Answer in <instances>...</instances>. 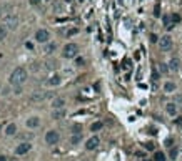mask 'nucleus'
<instances>
[{"mask_svg":"<svg viewBox=\"0 0 182 161\" xmlns=\"http://www.w3.org/2000/svg\"><path fill=\"white\" fill-rule=\"evenodd\" d=\"M25 80H27V70L22 68V67H18L10 73L9 82H10V85H14V86H20V85L25 83Z\"/></svg>","mask_w":182,"mask_h":161,"instance_id":"obj_1","label":"nucleus"},{"mask_svg":"<svg viewBox=\"0 0 182 161\" xmlns=\"http://www.w3.org/2000/svg\"><path fill=\"white\" fill-rule=\"evenodd\" d=\"M64 58H75L79 55V47L75 43H67L64 47V52H62Z\"/></svg>","mask_w":182,"mask_h":161,"instance_id":"obj_2","label":"nucleus"},{"mask_svg":"<svg viewBox=\"0 0 182 161\" xmlns=\"http://www.w3.org/2000/svg\"><path fill=\"white\" fill-rule=\"evenodd\" d=\"M3 25H5L9 30H15L18 27V17L15 13H9L5 17V20H3Z\"/></svg>","mask_w":182,"mask_h":161,"instance_id":"obj_3","label":"nucleus"},{"mask_svg":"<svg viewBox=\"0 0 182 161\" xmlns=\"http://www.w3.org/2000/svg\"><path fill=\"white\" fill-rule=\"evenodd\" d=\"M48 38H50L48 30L40 28V30H37V32H35V42H37V43H48Z\"/></svg>","mask_w":182,"mask_h":161,"instance_id":"obj_4","label":"nucleus"},{"mask_svg":"<svg viewBox=\"0 0 182 161\" xmlns=\"http://www.w3.org/2000/svg\"><path fill=\"white\" fill-rule=\"evenodd\" d=\"M48 97H50V93H47V91H42V90H37V91H33V93L30 95V101L39 103V101H44V100L48 98Z\"/></svg>","mask_w":182,"mask_h":161,"instance_id":"obj_5","label":"nucleus"},{"mask_svg":"<svg viewBox=\"0 0 182 161\" xmlns=\"http://www.w3.org/2000/svg\"><path fill=\"white\" fill-rule=\"evenodd\" d=\"M159 47H161L162 52H167V50L172 48V38H170L169 35H164L159 38Z\"/></svg>","mask_w":182,"mask_h":161,"instance_id":"obj_6","label":"nucleus"},{"mask_svg":"<svg viewBox=\"0 0 182 161\" xmlns=\"http://www.w3.org/2000/svg\"><path fill=\"white\" fill-rule=\"evenodd\" d=\"M60 140V135L57 130H50V131H47V135H45V141H47L48 145H57Z\"/></svg>","mask_w":182,"mask_h":161,"instance_id":"obj_7","label":"nucleus"},{"mask_svg":"<svg viewBox=\"0 0 182 161\" xmlns=\"http://www.w3.org/2000/svg\"><path fill=\"white\" fill-rule=\"evenodd\" d=\"M99 145H100V140H99V136H92L89 138V140L85 141V149H89V151H92V149H95Z\"/></svg>","mask_w":182,"mask_h":161,"instance_id":"obj_8","label":"nucleus"},{"mask_svg":"<svg viewBox=\"0 0 182 161\" xmlns=\"http://www.w3.org/2000/svg\"><path fill=\"white\" fill-rule=\"evenodd\" d=\"M30 149H32V145L30 143H20L17 148H15V155H25V153H29Z\"/></svg>","mask_w":182,"mask_h":161,"instance_id":"obj_9","label":"nucleus"},{"mask_svg":"<svg viewBox=\"0 0 182 161\" xmlns=\"http://www.w3.org/2000/svg\"><path fill=\"white\" fill-rule=\"evenodd\" d=\"M25 125H27L29 128H37V126L40 125V118L39 116H32V118H29V120L25 121Z\"/></svg>","mask_w":182,"mask_h":161,"instance_id":"obj_10","label":"nucleus"},{"mask_svg":"<svg viewBox=\"0 0 182 161\" xmlns=\"http://www.w3.org/2000/svg\"><path fill=\"white\" fill-rule=\"evenodd\" d=\"M167 65H169V70L170 71H179V68H180V63H179V60H177V58H170V62Z\"/></svg>","mask_w":182,"mask_h":161,"instance_id":"obj_11","label":"nucleus"},{"mask_svg":"<svg viewBox=\"0 0 182 161\" xmlns=\"http://www.w3.org/2000/svg\"><path fill=\"white\" fill-rule=\"evenodd\" d=\"M64 105H65V100H64V98H54V100H52V108H54V110L64 108Z\"/></svg>","mask_w":182,"mask_h":161,"instance_id":"obj_12","label":"nucleus"},{"mask_svg":"<svg viewBox=\"0 0 182 161\" xmlns=\"http://www.w3.org/2000/svg\"><path fill=\"white\" fill-rule=\"evenodd\" d=\"M165 112H167L170 116H176L177 115V105L176 103H167V105H165Z\"/></svg>","mask_w":182,"mask_h":161,"instance_id":"obj_13","label":"nucleus"},{"mask_svg":"<svg viewBox=\"0 0 182 161\" xmlns=\"http://www.w3.org/2000/svg\"><path fill=\"white\" fill-rule=\"evenodd\" d=\"M60 82H62V80H60V76L59 75H52V76H48V80H47V83L50 86H57V85H60Z\"/></svg>","mask_w":182,"mask_h":161,"instance_id":"obj_14","label":"nucleus"},{"mask_svg":"<svg viewBox=\"0 0 182 161\" xmlns=\"http://www.w3.org/2000/svg\"><path fill=\"white\" fill-rule=\"evenodd\" d=\"M162 22H164V27L165 28H174V24H172V17H170V15H164V17H162Z\"/></svg>","mask_w":182,"mask_h":161,"instance_id":"obj_15","label":"nucleus"},{"mask_svg":"<svg viewBox=\"0 0 182 161\" xmlns=\"http://www.w3.org/2000/svg\"><path fill=\"white\" fill-rule=\"evenodd\" d=\"M65 116V110L64 108H59V110H54V113H52V118L54 120H60V118Z\"/></svg>","mask_w":182,"mask_h":161,"instance_id":"obj_16","label":"nucleus"},{"mask_svg":"<svg viewBox=\"0 0 182 161\" xmlns=\"http://www.w3.org/2000/svg\"><path fill=\"white\" fill-rule=\"evenodd\" d=\"M17 133V126H15V123H10V125H7V128H5V135H9V136H12Z\"/></svg>","mask_w":182,"mask_h":161,"instance_id":"obj_17","label":"nucleus"},{"mask_svg":"<svg viewBox=\"0 0 182 161\" xmlns=\"http://www.w3.org/2000/svg\"><path fill=\"white\" fill-rule=\"evenodd\" d=\"M164 91H165V93H174V91H176V83L167 82V83L164 85Z\"/></svg>","mask_w":182,"mask_h":161,"instance_id":"obj_18","label":"nucleus"},{"mask_svg":"<svg viewBox=\"0 0 182 161\" xmlns=\"http://www.w3.org/2000/svg\"><path fill=\"white\" fill-rule=\"evenodd\" d=\"M55 48H57V45H55V43H47V47H45L44 52L47 53V55H50V53H54V52H55Z\"/></svg>","mask_w":182,"mask_h":161,"instance_id":"obj_19","label":"nucleus"},{"mask_svg":"<svg viewBox=\"0 0 182 161\" xmlns=\"http://www.w3.org/2000/svg\"><path fill=\"white\" fill-rule=\"evenodd\" d=\"M102 126H104L102 121H95V123L90 125V131H99V130H102Z\"/></svg>","mask_w":182,"mask_h":161,"instance_id":"obj_20","label":"nucleus"},{"mask_svg":"<svg viewBox=\"0 0 182 161\" xmlns=\"http://www.w3.org/2000/svg\"><path fill=\"white\" fill-rule=\"evenodd\" d=\"M80 140H82V135L79 133V135H74V136L70 138V143L72 145H79V143H80Z\"/></svg>","mask_w":182,"mask_h":161,"instance_id":"obj_21","label":"nucleus"},{"mask_svg":"<svg viewBox=\"0 0 182 161\" xmlns=\"http://www.w3.org/2000/svg\"><path fill=\"white\" fill-rule=\"evenodd\" d=\"M7 32H9V28L5 25H0V40H3L7 37Z\"/></svg>","mask_w":182,"mask_h":161,"instance_id":"obj_22","label":"nucleus"},{"mask_svg":"<svg viewBox=\"0 0 182 161\" xmlns=\"http://www.w3.org/2000/svg\"><path fill=\"white\" fill-rule=\"evenodd\" d=\"M159 71H161V73H167V71H169V65L167 63H159Z\"/></svg>","mask_w":182,"mask_h":161,"instance_id":"obj_23","label":"nucleus"},{"mask_svg":"<svg viewBox=\"0 0 182 161\" xmlns=\"http://www.w3.org/2000/svg\"><path fill=\"white\" fill-rule=\"evenodd\" d=\"M170 17H172V24H174V25H176V24H179V22H180V15H179V13H172Z\"/></svg>","mask_w":182,"mask_h":161,"instance_id":"obj_24","label":"nucleus"},{"mask_svg":"<svg viewBox=\"0 0 182 161\" xmlns=\"http://www.w3.org/2000/svg\"><path fill=\"white\" fill-rule=\"evenodd\" d=\"M84 63H85L84 58H80V57H77V58H75V65H77V67H82Z\"/></svg>","mask_w":182,"mask_h":161,"instance_id":"obj_25","label":"nucleus"},{"mask_svg":"<svg viewBox=\"0 0 182 161\" xmlns=\"http://www.w3.org/2000/svg\"><path fill=\"white\" fill-rule=\"evenodd\" d=\"M152 82H159V71L152 70Z\"/></svg>","mask_w":182,"mask_h":161,"instance_id":"obj_26","label":"nucleus"},{"mask_svg":"<svg viewBox=\"0 0 182 161\" xmlns=\"http://www.w3.org/2000/svg\"><path fill=\"white\" fill-rule=\"evenodd\" d=\"M155 159H157V161H165V158H164L162 153H155Z\"/></svg>","mask_w":182,"mask_h":161,"instance_id":"obj_27","label":"nucleus"},{"mask_svg":"<svg viewBox=\"0 0 182 161\" xmlns=\"http://www.w3.org/2000/svg\"><path fill=\"white\" fill-rule=\"evenodd\" d=\"M75 33H79V30L77 28H70L69 32H67V37H72V35H75Z\"/></svg>","mask_w":182,"mask_h":161,"instance_id":"obj_28","label":"nucleus"},{"mask_svg":"<svg viewBox=\"0 0 182 161\" xmlns=\"http://www.w3.org/2000/svg\"><path fill=\"white\" fill-rule=\"evenodd\" d=\"M150 42H152V43H159V37L155 35V33H152V35H150Z\"/></svg>","mask_w":182,"mask_h":161,"instance_id":"obj_29","label":"nucleus"},{"mask_svg":"<svg viewBox=\"0 0 182 161\" xmlns=\"http://www.w3.org/2000/svg\"><path fill=\"white\" fill-rule=\"evenodd\" d=\"M144 148H145V149H150V151H154V145L152 143H145V145H144Z\"/></svg>","mask_w":182,"mask_h":161,"instance_id":"obj_30","label":"nucleus"},{"mask_svg":"<svg viewBox=\"0 0 182 161\" xmlns=\"http://www.w3.org/2000/svg\"><path fill=\"white\" fill-rule=\"evenodd\" d=\"M176 156H177V149H176V148H172V149H170V158L176 159Z\"/></svg>","mask_w":182,"mask_h":161,"instance_id":"obj_31","label":"nucleus"},{"mask_svg":"<svg viewBox=\"0 0 182 161\" xmlns=\"http://www.w3.org/2000/svg\"><path fill=\"white\" fill-rule=\"evenodd\" d=\"M159 10H161V9H159V3H157V5H155V10H154V15H155V17H159V15H161V12H159Z\"/></svg>","mask_w":182,"mask_h":161,"instance_id":"obj_32","label":"nucleus"},{"mask_svg":"<svg viewBox=\"0 0 182 161\" xmlns=\"http://www.w3.org/2000/svg\"><path fill=\"white\" fill-rule=\"evenodd\" d=\"M74 135H79V133H80V126H74Z\"/></svg>","mask_w":182,"mask_h":161,"instance_id":"obj_33","label":"nucleus"},{"mask_svg":"<svg viewBox=\"0 0 182 161\" xmlns=\"http://www.w3.org/2000/svg\"><path fill=\"white\" fill-rule=\"evenodd\" d=\"M29 2L32 3V5H39V3H40V0H29Z\"/></svg>","mask_w":182,"mask_h":161,"instance_id":"obj_34","label":"nucleus"},{"mask_svg":"<svg viewBox=\"0 0 182 161\" xmlns=\"http://www.w3.org/2000/svg\"><path fill=\"white\" fill-rule=\"evenodd\" d=\"M25 47H27L29 50H33V45H32V43H30V42H27V43H25Z\"/></svg>","mask_w":182,"mask_h":161,"instance_id":"obj_35","label":"nucleus"},{"mask_svg":"<svg viewBox=\"0 0 182 161\" xmlns=\"http://www.w3.org/2000/svg\"><path fill=\"white\" fill-rule=\"evenodd\" d=\"M0 161H9V158L5 155H0Z\"/></svg>","mask_w":182,"mask_h":161,"instance_id":"obj_36","label":"nucleus"},{"mask_svg":"<svg viewBox=\"0 0 182 161\" xmlns=\"http://www.w3.org/2000/svg\"><path fill=\"white\" fill-rule=\"evenodd\" d=\"M2 12H3V7H2V5H0V15H2Z\"/></svg>","mask_w":182,"mask_h":161,"instance_id":"obj_37","label":"nucleus"},{"mask_svg":"<svg viewBox=\"0 0 182 161\" xmlns=\"http://www.w3.org/2000/svg\"><path fill=\"white\" fill-rule=\"evenodd\" d=\"M9 161H18V159H17V158H10Z\"/></svg>","mask_w":182,"mask_h":161,"instance_id":"obj_38","label":"nucleus"},{"mask_svg":"<svg viewBox=\"0 0 182 161\" xmlns=\"http://www.w3.org/2000/svg\"><path fill=\"white\" fill-rule=\"evenodd\" d=\"M65 2H67V3H72V2H74V0H65Z\"/></svg>","mask_w":182,"mask_h":161,"instance_id":"obj_39","label":"nucleus"},{"mask_svg":"<svg viewBox=\"0 0 182 161\" xmlns=\"http://www.w3.org/2000/svg\"><path fill=\"white\" fill-rule=\"evenodd\" d=\"M47 2H48V0H47Z\"/></svg>","mask_w":182,"mask_h":161,"instance_id":"obj_40","label":"nucleus"}]
</instances>
